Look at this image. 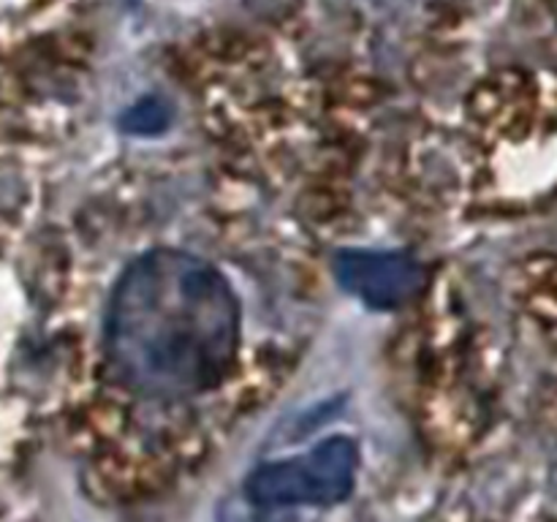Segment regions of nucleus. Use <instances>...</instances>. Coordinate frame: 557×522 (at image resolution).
<instances>
[{"mask_svg":"<svg viewBox=\"0 0 557 522\" xmlns=\"http://www.w3.org/2000/svg\"><path fill=\"white\" fill-rule=\"evenodd\" d=\"M237 326V299L207 261L183 250H152L114 288L109 359L136 395L183 400L223 378Z\"/></svg>","mask_w":557,"mask_h":522,"instance_id":"1","label":"nucleus"},{"mask_svg":"<svg viewBox=\"0 0 557 522\" xmlns=\"http://www.w3.org/2000/svg\"><path fill=\"white\" fill-rule=\"evenodd\" d=\"M359 455L354 440L330 438L302 457L270 462L248 478V498L264 509L341 504L354 487Z\"/></svg>","mask_w":557,"mask_h":522,"instance_id":"2","label":"nucleus"},{"mask_svg":"<svg viewBox=\"0 0 557 522\" xmlns=\"http://www.w3.org/2000/svg\"><path fill=\"white\" fill-rule=\"evenodd\" d=\"M335 275L348 294L373 308H397L417 294L422 270L411 256L346 250L337 256Z\"/></svg>","mask_w":557,"mask_h":522,"instance_id":"3","label":"nucleus"},{"mask_svg":"<svg viewBox=\"0 0 557 522\" xmlns=\"http://www.w3.org/2000/svg\"><path fill=\"white\" fill-rule=\"evenodd\" d=\"M123 123L128 125L131 130H136V134H152V130L166 125V109L158 101H152V98H145V101H139L128 114H125Z\"/></svg>","mask_w":557,"mask_h":522,"instance_id":"4","label":"nucleus"}]
</instances>
